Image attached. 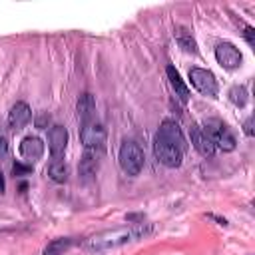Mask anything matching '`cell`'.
<instances>
[{
    "mask_svg": "<svg viewBox=\"0 0 255 255\" xmlns=\"http://www.w3.org/2000/svg\"><path fill=\"white\" fill-rule=\"evenodd\" d=\"M153 153H155L157 161L163 163L165 167H179L181 165V159H183V151L181 149H177L175 145L163 141L157 135L153 139Z\"/></svg>",
    "mask_w": 255,
    "mask_h": 255,
    "instance_id": "6",
    "label": "cell"
},
{
    "mask_svg": "<svg viewBox=\"0 0 255 255\" xmlns=\"http://www.w3.org/2000/svg\"><path fill=\"white\" fill-rule=\"evenodd\" d=\"M100 155L102 153H96V151H88L86 149V153H84V157L80 159V175L84 177V179H92L94 175H96V171H98V167H100Z\"/></svg>",
    "mask_w": 255,
    "mask_h": 255,
    "instance_id": "15",
    "label": "cell"
},
{
    "mask_svg": "<svg viewBox=\"0 0 255 255\" xmlns=\"http://www.w3.org/2000/svg\"><path fill=\"white\" fill-rule=\"evenodd\" d=\"M30 118H32L30 106H28L26 102H16V104L10 108V112H8V126H10L14 131H18V129H22V128L30 122Z\"/></svg>",
    "mask_w": 255,
    "mask_h": 255,
    "instance_id": "11",
    "label": "cell"
},
{
    "mask_svg": "<svg viewBox=\"0 0 255 255\" xmlns=\"http://www.w3.org/2000/svg\"><path fill=\"white\" fill-rule=\"evenodd\" d=\"M243 34H245L247 44H249V46H253V44H255V42H253V34H255V32H253V26H245V32H243Z\"/></svg>",
    "mask_w": 255,
    "mask_h": 255,
    "instance_id": "23",
    "label": "cell"
},
{
    "mask_svg": "<svg viewBox=\"0 0 255 255\" xmlns=\"http://www.w3.org/2000/svg\"><path fill=\"white\" fill-rule=\"evenodd\" d=\"M229 100H231L233 106L243 108V106L247 104V90H245L243 86H233V88L229 90Z\"/></svg>",
    "mask_w": 255,
    "mask_h": 255,
    "instance_id": "19",
    "label": "cell"
},
{
    "mask_svg": "<svg viewBox=\"0 0 255 255\" xmlns=\"http://www.w3.org/2000/svg\"><path fill=\"white\" fill-rule=\"evenodd\" d=\"M12 171H14L16 177H22V175H28V173L32 171V165H24V163L16 161V163L12 165Z\"/></svg>",
    "mask_w": 255,
    "mask_h": 255,
    "instance_id": "20",
    "label": "cell"
},
{
    "mask_svg": "<svg viewBox=\"0 0 255 255\" xmlns=\"http://www.w3.org/2000/svg\"><path fill=\"white\" fill-rule=\"evenodd\" d=\"M48 177L52 179V181H56V183H64V181H68V175H70V167H68V163L64 161V157L62 159H52L50 163H48Z\"/></svg>",
    "mask_w": 255,
    "mask_h": 255,
    "instance_id": "16",
    "label": "cell"
},
{
    "mask_svg": "<svg viewBox=\"0 0 255 255\" xmlns=\"http://www.w3.org/2000/svg\"><path fill=\"white\" fill-rule=\"evenodd\" d=\"M215 60L225 70H237L243 62V56L231 42H219L215 46Z\"/></svg>",
    "mask_w": 255,
    "mask_h": 255,
    "instance_id": "7",
    "label": "cell"
},
{
    "mask_svg": "<svg viewBox=\"0 0 255 255\" xmlns=\"http://www.w3.org/2000/svg\"><path fill=\"white\" fill-rule=\"evenodd\" d=\"M189 137H191L193 147H195L203 157H211V155L215 153V145H213L211 137L207 135V131H205L201 126L193 124V126L189 128Z\"/></svg>",
    "mask_w": 255,
    "mask_h": 255,
    "instance_id": "10",
    "label": "cell"
},
{
    "mask_svg": "<svg viewBox=\"0 0 255 255\" xmlns=\"http://www.w3.org/2000/svg\"><path fill=\"white\" fill-rule=\"evenodd\" d=\"M175 38H177V44L185 50V52H191V54H195L197 52V44H195V40H193V36L185 30V28H177V32H175Z\"/></svg>",
    "mask_w": 255,
    "mask_h": 255,
    "instance_id": "18",
    "label": "cell"
},
{
    "mask_svg": "<svg viewBox=\"0 0 255 255\" xmlns=\"http://www.w3.org/2000/svg\"><path fill=\"white\" fill-rule=\"evenodd\" d=\"M80 141H82V145L88 151L104 153V147H106V129L98 122V118L80 124Z\"/></svg>",
    "mask_w": 255,
    "mask_h": 255,
    "instance_id": "2",
    "label": "cell"
},
{
    "mask_svg": "<svg viewBox=\"0 0 255 255\" xmlns=\"http://www.w3.org/2000/svg\"><path fill=\"white\" fill-rule=\"evenodd\" d=\"M20 155L26 159V161H38L42 155H44V143L40 137L36 135H26L22 141H20Z\"/></svg>",
    "mask_w": 255,
    "mask_h": 255,
    "instance_id": "12",
    "label": "cell"
},
{
    "mask_svg": "<svg viewBox=\"0 0 255 255\" xmlns=\"http://www.w3.org/2000/svg\"><path fill=\"white\" fill-rule=\"evenodd\" d=\"M4 187H6V183H4V175L0 173V193H4Z\"/></svg>",
    "mask_w": 255,
    "mask_h": 255,
    "instance_id": "25",
    "label": "cell"
},
{
    "mask_svg": "<svg viewBox=\"0 0 255 255\" xmlns=\"http://www.w3.org/2000/svg\"><path fill=\"white\" fill-rule=\"evenodd\" d=\"M68 129L64 126H52L48 131V149L52 153V159H62L68 147Z\"/></svg>",
    "mask_w": 255,
    "mask_h": 255,
    "instance_id": "8",
    "label": "cell"
},
{
    "mask_svg": "<svg viewBox=\"0 0 255 255\" xmlns=\"http://www.w3.org/2000/svg\"><path fill=\"white\" fill-rule=\"evenodd\" d=\"M153 231V223H133V225H124V227H114V229H106L100 233H94L92 237L86 239V247L90 251H110V249H118L124 247L128 243L139 241L143 237H147Z\"/></svg>",
    "mask_w": 255,
    "mask_h": 255,
    "instance_id": "1",
    "label": "cell"
},
{
    "mask_svg": "<svg viewBox=\"0 0 255 255\" xmlns=\"http://www.w3.org/2000/svg\"><path fill=\"white\" fill-rule=\"evenodd\" d=\"M76 110H78V118H80V124L84 122H90V120H96V100L90 92H84L76 104Z\"/></svg>",
    "mask_w": 255,
    "mask_h": 255,
    "instance_id": "13",
    "label": "cell"
},
{
    "mask_svg": "<svg viewBox=\"0 0 255 255\" xmlns=\"http://www.w3.org/2000/svg\"><path fill=\"white\" fill-rule=\"evenodd\" d=\"M118 159H120V167L124 169V173H128V175H139V171L143 169V151H141V147L135 143V141H131V139H126L124 143H122V147H120V155H118Z\"/></svg>",
    "mask_w": 255,
    "mask_h": 255,
    "instance_id": "3",
    "label": "cell"
},
{
    "mask_svg": "<svg viewBox=\"0 0 255 255\" xmlns=\"http://www.w3.org/2000/svg\"><path fill=\"white\" fill-rule=\"evenodd\" d=\"M72 245H74V237H58V239H52L44 247V255H64Z\"/></svg>",
    "mask_w": 255,
    "mask_h": 255,
    "instance_id": "17",
    "label": "cell"
},
{
    "mask_svg": "<svg viewBox=\"0 0 255 255\" xmlns=\"http://www.w3.org/2000/svg\"><path fill=\"white\" fill-rule=\"evenodd\" d=\"M165 74H167V80H169V84H171V88H173V92H175V96L185 104V102H189V88L185 86V82L181 80V76H179V72L173 68V66H167V70H165Z\"/></svg>",
    "mask_w": 255,
    "mask_h": 255,
    "instance_id": "14",
    "label": "cell"
},
{
    "mask_svg": "<svg viewBox=\"0 0 255 255\" xmlns=\"http://www.w3.org/2000/svg\"><path fill=\"white\" fill-rule=\"evenodd\" d=\"M48 122H50V116H48L46 112H42V114L36 118V126H38V128H46Z\"/></svg>",
    "mask_w": 255,
    "mask_h": 255,
    "instance_id": "22",
    "label": "cell"
},
{
    "mask_svg": "<svg viewBox=\"0 0 255 255\" xmlns=\"http://www.w3.org/2000/svg\"><path fill=\"white\" fill-rule=\"evenodd\" d=\"M201 128L207 131V135L211 137L213 145L219 147L221 151H233L235 149V143H237L235 135L227 129V126L223 122H219V120H205Z\"/></svg>",
    "mask_w": 255,
    "mask_h": 255,
    "instance_id": "4",
    "label": "cell"
},
{
    "mask_svg": "<svg viewBox=\"0 0 255 255\" xmlns=\"http://www.w3.org/2000/svg\"><path fill=\"white\" fill-rule=\"evenodd\" d=\"M189 80H191V86L203 94V96H209V98H215L217 96V80L213 76V72L205 70V68H191L189 70Z\"/></svg>",
    "mask_w": 255,
    "mask_h": 255,
    "instance_id": "5",
    "label": "cell"
},
{
    "mask_svg": "<svg viewBox=\"0 0 255 255\" xmlns=\"http://www.w3.org/2000/svg\"><path fill=\"white\" fill-rule=\"evenodd\" d=\"M251 124H253V118H247V120H245V126H243L247 135H253V128H251Z\"/></svg>",
    "mask_w": 255,
    "mask_h": 255,
    "instance_id": "24",
    "label": "cell"
},
{
    "mask_svg": "<svg viewBox=\"0 0 255 255\" xmlns=\"http://www.w3.org/2000/svg\"><path fill=\"white\" fill-rule=\"evenodd\" d=\"M155 135H157V137H161L163 141H167V143L175 145V147H177V149H181V151H185V147H187L185 137H183V133H181L179 126H177L175 122H171V120L161 122V126H159V129H157V133H155Z\"/></svg>",
    "mask_w": 255,
    "mask_h": 255,
    "instance_id": "9",
    "label": "cell"
},
{
    "mask_svg": "<svg viewBox=\"0 0 255 255\" xmlns=\"http://www.w3.org/2000/svg\"><path fill=\"white\" fill-rule=\"evenodd\" d=\"M6 153H8V139H6V133H4L2 124H0V159L6 157Z\"/></svg>",
    "mask_w": 255,
    "mask_h": 255,
    "instance_id": "21",
    "label": "cell"
}]
</instances>
